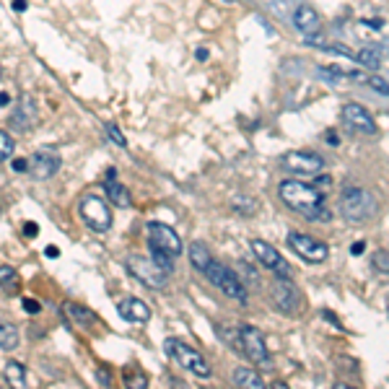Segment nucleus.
<instances>
[{
  "label": "nucleus",
  "instance_id": "f257e3e1",
  "mask_svg": "<svg viewBox=\"0 0 389 389\" xmlns=\"http://www.w3.org/2000/svg\"><path fill=\"white\" fill-rule=\"evenodd\" d=\"M278 194L291 211L301 213L306 220L327 223V220L332 218L330 208L324 205V194H322L317 187L304 185V182H296V179H286V182H280Z\"/></svg>",
  "mask_w": 389,
  "mask_h": 389
},
{
  "label": "nucleus",
  "instance_id": "f03ea898",
  "mask_svg": "<svg viewBox=\"0 0 389 389\" xmlns=\"http://www.w3.org/2000/svg\"><path fill=\"white\" fill-rule=\"evenodd\" d=\"M379 213V200L364 187H345L340 194V216L348 223H366Z\"/></svg>",
  "mask_w": 389,
  "mask_h": 389
},
{
  "label": "nucleus",
  "instance_id": "7ed1b4c3",
  "mask_svg": "<svg viewBox=\"0 0 389 389\" xmlns=\"http://www.w3.org/2000/svg\"><path fill=\"white\" fill-rule=\"evenodd\" d=\"M205 278L211 280L213 286L218 288L220 294H226L229 298H234V301H239L242 306L249 304V294H246L244 283L239 280V275L231 268H226V265L216 263V260H211L208 263V268H205Z\"/></svg>",
  "mask_w": 389,
  "mask_h": 389
},
{
  "label": "nucleus",
  "instance_id": "20e7f679",
  "mask_svg": "<svg viewBox=\"0 0 389 389\" xmlns=\"http://www.w3.org/2000/svg\"><path fill=\"white\" fill-rule=\"evenodd\" d=\"M127 272L136 280H140L145 288H153V291H164L166 283H169V272H164L159 265L153 263L151 257H140V254H130L125 260Z\"/></svg>",
  "mask_w": 389,
  "mask_h": 389
},
{
  "label": "nucleus",
  "instance_id": "39448f33",
  "mask_svg": "<svg viewBox=\"0 0 389 389\" xmlns=\"http://www.w3.org/2000/svg\"><path fill=\"white\" fill-rule=\"evenodd\" d=\"M166 353H169L182 369L192 371L194 376H200V379H208V376H211V366L205 361V355L200 353V350H194L192 345H185L182 340H174V338L166 340Z\"/></svg>",
  "mask_w": 389,
  "mask_h": 389
},
{
  "label": "nucleus",
  "instance_id": "423d86ee",
  "mask_svg": "<svg viewBox=\"0 0 389 389\" xmlns=\"http://www.w3.org/2000/svg\"><path fill=\"white\" fill-rule=\"evenodd\" d=\"M81 218L96 234H107L112 229V220H114L112 218V208L99 194H86L81 200Z\"/></svg>",
  "mask_w": 389,
  "mask_h": 389
},
{
  "label": "nucleus",
  "instance_id": "0eeeda50",
  "mask_svg": "<svg viewBox=\"0 0 389 389\" xmlns=\"http://www.w3.org/2000/svg\"><path fill=\"white\" fill-rule=\"evenodd\" d=\"M148 252H161L169 257L182 254V239L171 226L159 223V220H148Z\"/></svg>",
  "mask_w": 389,
  "mask_h": 389
},
{
  "label": "nucleus",
  "instance_id": "6e6552de",
  "mask_svg": "<svg viewBox=\"0 0 389 389\" xmlns=\"http://www.w3.org/2000/svg\"><path fill=\"white\" fill-rule=\"evenodd\" d=\"M270 301L278 312L288 314V317L301 312V294H298V288L288 278H280V275L270 283Z\"/></svg>",
  "mask_w": 389,
  "mask_h": 389
},
{
  "label": "nucleus",
  "instance_id": "1a4fd4ad",
  "mask_svg": "<svg viewBox=\"0 0 389 389\" xmlns=\"http://www.w3.org/2000/svg\"><path fill=\"white\" fill-rule=\"evenodd\" d=\"M288 246H291V249H294V252L309 265L324 263L327 254H330V249H327L324 242L309 237V234H301V231H291V234H288Z\"/></svg>",
  "mask_w": 389,
  "mask_h": 389
},
{
  "label": "nucleus",
  "instance_id": "9d476101",
  "mask_svg": "<svg viewBox=\"0 0 389 389\" xmlns=\"http://www.w3.org/2000/svg\"><path fill=\"white\" fill-rule=\"evenodd\" d=\"M239 350L252 361V364H268L270 353L265 345L263 332L252 327V324H239Z\"/></svg>",
  "mask_w": 389,
  "mask_h": 389
},
{
  "label": "nucleus",
  "instance_id": "9b49d317",
  "mask_svg": "<svg viewBox=\"0 0 389 389\" xmlns=\"http://www.w3.org/2000/svg\"><path fill=\"white\" fill-rule=\"evenodd\" d=\"M343 122L350 133H358V136H376L379 133V125L376 119L371 117V112L366 110L364 104H345L343 107Z\"/></svg>",
  "mask_w": 389,
  "mask_h": 389
},
{
  "label": "nucleus",
  "instance_id": "f8f14e48",
  "mask_svg": "<svg viewBox=\"0 0 389 389\" xmlns=\"http://www.w3.org/2000/svg\"><path fill=\"white\" fill-rule=\"evenodd\" d=\"M249 246H252L257 263H263L268 270H272L275 275H280V278H291V265L286 263V257H283L275 246H270L268 242H260V239H252Z\"/></svg>",
  "mask_w": 389,
  "mask_h": 389
},
{
  "label": "nucleus",
  "instance_id": "ddd939ff",
  "mask_svg": "<svg viewBox=\"0 0 389 389\" xmlns=\"http://www.w3.org/2000/svg\"><path fill=\"white\" fill-rule=\"evenodd\" d=\"M280 164L291 174H319L324 169V159H322L319 153H312V151H291L283 156Z\"/></svg>",
  "mask_w": 389,
  "mask_h": 389
},
{
  "label": "nucleus",
  "instance_id": "4468645a",
  "mask_svg": "<svg viewBox=\"0 0 389 389\" xmlns=\"http://www.w3.org/2000/svg\"><path fill=\"white\" fill-rule=\"evenodd\" d=\"M26 171H29V174H32L34 179H39V182H44V179H52L60 171V159L55 156V153L39 151V153H34V156H32V161H29Z\"/></svg>",
  "mask_w": 389,
  "mask_h": 389
},
{
  "label": "nucleus",
  "instance_id": "2eb2a0df",
  "mask_svg": "<svg viewBox=\"0 0 389 389\" xmlns=\"http://www.w3.org/2000/svg\"><path fill=\"white\" fill-rule=\"evenodd\" d=\"M294 24H296V29L301 32L304 37H314L319 34L322 29V16L317 13V8H312V6H298L296 13H294Z\"/></svg>",
  "mask_w": 389,
  "mask_h": 389
},
{
  "label": "nucleus",
  "instance_id": "dca6fc26",
  "mask_svg": "<svg viewBox=\"0 0 389 389\" xmlns=\"http://www.w3.org/2000/svg\"><path fill=\"white\" fill-rule=\"evenodd\" d=\"M117 312L125 322H138V324H143V322L151 319V306L145 304L143 298H122L117 304Z\"/></svg>",
  "mask_w": 389,
  "mask_h": 389
},
{
  "label": "nucleus",
  "instance_id": "f3484780",
  "mask_svg": "<svg viewBox=\"0 0 389 389\" xmlns=\"http://www.w3.org/2000/svg\"><path fill=\"white\" fill-rule=\"evenodd\" d=\"M37 122V107L34 102L29 99V96H24L21 102H18V107L13 110V117H11V125L16 127V130H29V127Z\"/></svg>",
  "mask_w": 389,
  "mask_h": 389
},
{
  "label": "nucleus",
  "instance_id": "a211bd4d",
  "mask_svg": "<svg viewBox=\"0 0 389 389\" xmlns=\"http://www.w3.org/2000/svg\"><path fill=\"white\" fill-rule=\"evenodd\" d=\"M355 62L364 65V68H369V70H379L381 65H384V50L374 47V44L361 47V50L355 52Z\"/></svg>",
  "mask_w": 389,
  "mask_h": 389
},
{
  "label": "nucleus",
  "instance_id": "6ab92c4d",
  "mask_svg": "<svg viewBox=\"0 0 389 389\" xmlns=\"http://www.w3.org/2000/svg\"><path fill=\"white\" fill-rule=\"evenodd\" d=\"M234 384L244 389H265V379L254 369H237L234 371Z\"/></svg>",
  "mask_w": 389,
  "mask_h": 389
},
{
  "label": "nucleus",
  "instance_id": "aec40b11",
  "mask_svg": "<svg viewBox=\"0 0 389 389\" xmlns=\"http://www.w3.org/2000/svg\"><path fill=\"white\" fill-rule=\"evenodd\" d=\"M104 190H107V197H110V200L117 205V208H127V205L133 203V200H130V192H127V187H122L119 182H114V179L107 177V182H104Z\"/></svg>",
  "mask_w": 389,
  "mask_h": 389
},
{
  "label": "nucleus",
  "instance_id": "412c9836",
  "mask_svg": "<svg viewBox=\"0 0 389 389\" xmlns=\"http://www.w3.org/2000/svg\"><path fill=\"white\" fill-rule=\"evenodd\" d=\"M213 257L211 252H208V246L203 244V242H194L192 246H190V263H192L194 270L203 272L205 268H208V263H211Z\"/></svg>",
  "mask_w": 389,
  "mask_h": 389
},
{
  "label": "nucleus",
  "instance_id": "4be33fe9",
  "mask_svg": "<svg viewBox=\"0 0 389 389\" xmlns=\"http://www.w3.org/2000/svg\"><path fill=\"white\" fill-rule=\"evenodd\" d=\"M18 340H21V335H18L16 324L0 322V348L3 350H13V348H18Z\"/></svg>",
  "mask_w": 389,
  "mask_h": 389
},
{
  "label": "nucleus",
  "instance_id": "5701e85b",
  "mask_svg": "<svg viewBox=\"0 0 389 389\" xmlns=\"http://www.w3.org/2000/svg\"><path fill=\"white\" fill-rule=\"evenodd\" d=\"M18 283H21V278H18L16 268H11V265H0V288H3L6 294H16Z\"/></svg>",
  "mask_w": 389,
  "mask_h": 389
},
{
  "label": "nucleus",
  "instance_id": "b1692460",
  "mask_svg": "<svg viewBox=\"0 0 389 389\" xmlns=\"http://www.w3.org/2000/svg\"><path fill=\"white\" fill-rule=\"evenodd\" d=\"M65 309H68V314L76 319V324H81V327H91V324H96V314L93 312H88L86 306H81V304H65Z\"/></svg>",
  "mask_w": 389,
  "mask_h": 389
},
{
  "label": "nucleus",
  "instance_id": "393cba45",
  "mask_svg": "<svg viewBox=\"0 0 389 389\" xmlns=\"http://www.w3.org/2000/svg\"><path fill=\"white\" fill-rule=\"evenodd\" d=\"M6 381H8L11 387H26V366L16 364V361H11L6 364Z\"/></svg>",
  "mask_w": 389,
  "mask_h": 389
},
{
  "label": "nucleus",
  "instance_id": "a878e982",
  "mask_svg": "<svg viewBox=\"0 0 389 389\" xmlns=\"http://www.w3.org/2000/svg\"><path fill=\"white\" fill-rule=\"evenodd\" d=\"M317 78L327 81V84H340L343 78H350V73H345V70L338 68V65H319V68H317Z\"/></svg>",
  "mask_w": 389,
  "mask_h": 389
},
{
  "label": "nucleus",
  "instance_id": "bb28decb",
  "mask_svg": "<svg viewBox=\"0 0 389 389\" xmlns=\"http://www.w3.org/2000/svg\"><path fill=\"white\" fill-rule=\"evenodd\" d=\"M16 151V143H13V138L0 127V161H8Z\"/></svg>",
  "mask_w": 389,
  "mask_h": 389
},
{
  "label": "nucleus",
  "instance_id": "cd10ccee",
  "mask_svg": "<svg viewBox=\"0 0 389 389\" xmlns=\"http://www.w3.org/2000/svg\"><path fill=\"white\" fill-rule=\"evenodd\" d=\"M151 260L156 265H159L164 272H174V257H169V254H161V252H151Z\"/></svg>",
  "mask_w": 389,
  "mask_h": 389
},
{
  "label": "nucleus",
  "instance_id": "c85d7f7f",
  "mask_svg": "<svg viewBox=\"0 0 389 389\" xmlns=\"http://www.w3.org/2000/svg\"><path fill=\"white\" fill-rule=\"evenodd\" d=\"M107 136H110V140L114 145H119V148H125L127 140L122 138V133H119V127L117 125H112V122H107Z\"/></svg>",
  "mask_w": 389,
  "mask_h": 389
},
{
  "label": "nucleus",
  "instance_id": "c756f323",
  "mask_svg": "<svg viewBox=\"0 0 389 389\" xmlns=\"http://www.w3.org/2000/svg\"><path fill=\"white\" fill-rule=\"evenodd\" d=\"M234 208H237V211H242V213H254L257 211V203H254V200H249V197H234Z\"/></svg>",
  "mask_w": 389,
  "mask_h": 389
},
{
  "label": "nucleus",
  "instance_id": "7c9ffc66",
  "mask_svg": "<svg viewBox=\"0 0 389 389\" xmlns=\"http://www.w3.org/2000/svg\"><path fill=\"white\" fill-rule=\"evenodd\" d=\"M369 84H371V88H376L381 96H387V81H384L381 76H371L369 78Z\"/></svg>",
  "mask_w": 389,
  "mask_h": 389
},
{
  "label": "nucleus",
  "instance_id": "2f4dec72",
  "mask_svg": "<svg viewBox=\"0 0 389 389\" xmlns=\"http://www.w3.org/2000/svg\"><path fill=\"white\" fill-rule=\"evenodd\" d=\"M374 265H376L381 272H387V249H381V252L374 254Z\"/></svg>",
  "mask_w": 389,
  "mask_h": 389
},
{
  "label": "nucleus",
  "instance_id": "473e14b6",
  "mask_svg": "<svg viewBox=\"0 0 389 389\" xmlns=\"http://www.w3.org/2000/svg\"><path fill=\"white\" fill-rule=\"evenodd\" d=\"M39 309H42V306H39V301H34V298H24V312L37 314Z\"/></svg>",
  "mask_w": 389,
  "mask_h": 389
},
{
  "label": "nucleus",
  "instance_id": "72a5a7b5",
  "mask_svg": "<svg viewBox=\"0 0 389 389\" xmlns=\"http://www.w3.org/2000/svg\"><path fill=\"white\" fill-rule=\"evenodd\" d=\"M366 252V242H355L353 246H350V254H364Z\"/></svg>",
  "mask_w": 389,
  "mask_h": 389
},
{
  "label": "nucleus",
  "instance_id": "f704fd0d",
  "mask_svg": "<svg viewBox=\"0 0 389 389\" xmlns=\"http://www.w3.org/2000/svg\"><path fill=\"white\" fill-rule=\"evenodd\" d=\"M26 166H29V164H26L24 159H18V161H13V171H26Z\"/></svg>",
  "mask_w": 389,
  "mask_h": 389
},
{
  "label": "nucleus",
  "instance_id": "c9c22d12",
  "mask_svg": "<svg viewBox=\"0 0 389 389\" xmlns=\"http://www.w3.org/2000/svg\"><path fill=\"white\" fill-rule=\"evenodd\" d=\"M24 231L29 234V237H37V231H39V229H37V223H26Z\"/></svg>",
  "mask_w": 389,
  "mask_h": 389
},
{
  "label": "nucleus",
  "instance_id": "e433bc0d",
  "mask_svg": "<svg viewBox=\"0 0 389 389\" xmlns=\"http://www.w3.org/2000/svg\"><path fill=\"white\" fill-rule=\"evenodd\" d=\"M324 138H327V143L330 145H340V138H335V133H327Z\"/></svg>",
  "mask_w": 389,
  "mask_h": 389
},
{
  "label": "nucleus",
  "instance_id": "4c0bfd02",
  "mask_svg": "<svg viewBox=\"0 0 389 389\" xmlns=\"http://www.w3.org/2000/svg\"><path fill=\"white\" fill-rule=\"evenodd\" d=\"M197 60H200V62H205V60H208V50H205V47H200V50H197Z\"/></svg>",
  "mask_w": 389,
  "mask_h": 389
},
{
  "label": "nucleus",
  "instance_id": "58836bf2",
  "mask_svg": "<svg viewBox=\"0 0 389 389\" xmlns=\"http://www.w3.org/2000/svg\"><path fill=\"white\" fill-rule=\"evenodd\" d=\"M26 8V0H13V11H24Z\"/></svg>",
  "mask_w": 389,
  "mask_h": 389
},
{
  "label": "nucleus",
  "instance_id": "ea45409f",
  "mask_svg": "<svg viewBox=\"0 0 389 389\" xmlns=\"http://www.w3.org/2000/svg\"><path fill=\"white\" fill-rule=\"evenodd\" d=\"M6 104H11V96L8 93H0V107H6Z\"/></svg>",
  "mask_w": 389,
  "mask_h": 389
},
{
  "label": "nucleus",
  "instance_id": "a19ab883",
  "mask_svg": "<svg viewBox=\"0 0 389 389\" xmlns=\"http://www.w3.org/2000/svg\"><path fill=\"white\" fill-rule=\"evenodd\" d=\"M58 246H50V249H47V257H58Z\"/></svg>",
  "mask_w": 389,
  "mask_h": 389
}]
</instances>
